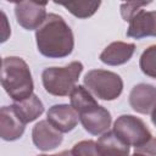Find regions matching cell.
<instances>
[{
  "label": "cell",
  "instance_id": "cell-1",
  "mask_svg": "<svg viewBox=\"0 0 156 156\" xmlns=\"http://www.w3.org/2000/svg\"><path fill=\"white\" fill-rule=\"evenodd\" d=\"M38 51L49 58H61L72 54L74 37L62 16L49 13L44 23L35 30Z\"/></svg>",
  "mask_w": 156,
  "mask_h": 156
},
{
  "label": "cell",
  "instance_id": "cell-2",
  "mask_svg": "<svg viewBox=\"0 0 156 156\" xmlns=\"http://www.w3.org/2000/svg\"><path fill=\"white\" fill-rule=\"evenodd\" d=\"M1 85L16 102L33 94L34 83L27 62L18 56H7L1 62Z\"/></svg>",
  "mask_w": 156,
  "mask_h": 156
},
{
  "label": "cell",
  "instance_id": "cell-3",
  "mask_svg": "<svg viewBox=\"0 0 156 156\" xmlns=\"http://www.w3.org/2000/svg\"><path fill=\"white\" fill-rule=\"evenodd\" d=\"M83 63L73 61L65 67H48L41 73L44 89L54 96H67L77 87Z\"/></svg>",
  "mask_w": 156,
  "mask_h": 156
},
{
  "label": "cell",
  "instance_id": "cell-4",
  "mask_svg": "<svg viewBox=\"0 0 156 156\" xmlns=\"http://www.w3.org/2000/svg\"><path fill=\"white\" fill-rule=\"evenodd\" d=\"M84 87L98 99L105 101H112L117 99L123 90L122 78L111 71L106 69H91L83 79Z\"/></svg>",
  "mask_w": 156,
  "mask_h": 156
},
{
  "label": "cell",
  "instance_id": "cell-5",
  "mask_svg": "<svg viewBox=\"0 0 156 156\" xmlns=\"http://www.w3.org/2000/svg\"><path fill=\"white\" fill-rule=\"evenodd\" d=\"M117 136H119L129 146L139 147L149 141L152 135L143 119L133 115H122L115 123L112 129Z\"/></svg>",
  "mask_w": 156,
  "mask_h": 156
},
{
  "label": "cell",
  "instance_id": "cell-6",
  "mask_svg": "<svg viewBox=\"0 0 156 156\" xmlns=\"http://www.w3.org/2000/svg\"><path fill=\"white\" fill-rule=\"evenodd\" d=\"M17 23L27 30H37L46 20V4L35 1H20L15 4Z\"/></svg>",
  "mask_w": 156,
  "mask_h": 156
},
{
  "label": "cell",
  "instance_id": "cell-7",
  "mask_svg": "<svg viewBox=\"0 0 156 156\" xmlns=\"http://www.w3.org/2000/svg\"><path fill=\"white\" fill-rule=\"evenodd\" d=\"M32 140L37 149L49 151L61 145L63 136L48 119L39 121L32 129Z\"/></svg>",
  "mask_w": 156,
  "mask_h": 156
},
{
  "label": "cell",
  "instance_id": "cell-8",
  "mask_svg": "<svg viewBox=\"0 0 156 156\" xmlns=\"http://www.w3.org/2000/svg\"><path fill=\"white\" fill-rule=\"evenodd\" d=\"M48 121L61 133L73 130L79 121L78 112L67 104H58L51 106L46 112Z\"/></svg>",
  "mask_w": 156,
  "mask_h": 156
},
{
  "label": "cell",
  "instance_id": "cell-9",
  "mask_svg": "<svg viewBox=\"0 0 156 156\" xmlns=\"http://www.w3.org/2000/svg\"><path fill=\"white\" fill-rule=\"evenodd\" d=\"M79 121L83 128L91 135H102L111 126L112 117L107 108L104 106H96L84 113L79 115Z\"/></svg>",
  "mask_w": 156,
  "mask_h": 156
},
{
  "label": "cell",
  "instance_id": "cell-10",
  "mask_svg": "<svg viewBox=\"0 0 156 156\" xmlns=\"http://www.w3.org/2000/svg\"><path fill=\"white\" fill-rule=\"evenodd\" d=\"M129 105L138 113H151L156 107V87L146 83L134 85L129 93Z\"/></svg>",
  "mask_w": 156,
  "mask_h": 156
},
{
  "label": "cell",
  "instance_id": "cell-11",
  "mask_svg": "<svg viewBox=\"0 0 156 156\" xmlns=\"http://www.w3.org/2000/svg\"><path fill=\"white\" fill-rule=\"evenodd\" d=\"M26 129V123L20 118L13 106H2L0 110V136L6 141L20 139Z\"/></svg>",
  "mask_w": 156,
  "mask_h": 156
},
{
  "label": "cell",
  "instance_id": "cell-12",
  "mask_svg": "<svg viewBox=\"0 0 156 156\" xmlns=\"http://www.w3.org/2000/svg\"><path fill=\"white\" fill-rule=\"evenodd\" d=\"M127 35L134 39L156 37V11L141 10L140 12H138L129 21Z\"/></svg>",
  "mask_w": 156,
  "mask_h": 156
},
{
  "label": "cell",
  "instance_id": "cell-13",
  "mask_svg": "<svg viewBox=\"0 0 156 156\" xmlns=\"http://www.w3.org/2000/svg\"><path fill=\"white\" fill-rule=\"evenodd\" d=\"M135 51L133 43L113 41L107 45L100 54V61L108 66H119L128 62Z\"/></svg>",
  "mask_w": 156,
  "mask_h": 156
},
{
  "label": "cell",
  "instance_id": "cell-14",
  "mask_svg": "<svg viewBox=\"0 0 156 156\" xmlns=\"http://www.w3.org/2000/svg\"><path fill=\"white\" fill-rule=\"evenodd\" d=\"M99 156H129L130 147L113 130H107L96 141Z\"/></svg>",
  "mask_w": 156,
  "mask_h": 156
},
{
  "label": "cell",
  "instance_id": "cell-15",
  "mask_svg": "<svg viewBox=\"0 0 156 156\" xmlns=\"http://www.w3.org/2000/svg\"><path fill=\"white\" fill-rule=\"evenodd\" d=\"M15 111L20 116V118L27 124L29 122L35 121L41 113L44 112V105L41 100L35 95L32 94L29 98L22 100V101H16L12 104Z\"/></svg>",
  "mask_w": 156,
  "mask_h": 156
},
{
  "label": "cell",
  "instance_id": "cell-16",
  "mask_svg": "<svg viewBox=\"0 0 156 156\" xmlns=\"http://www.w3.org/2000/svg\"><path fill=\"white\" fill-rule=\"evenodd\" d=\"M69 101L71 106L78 112V115L99 106L94 95L84 85H77L72 90V93L69 94Z\"/></svg>",
  "mask_w": 156,
  "mask_h": 156
},
{
  "label": "cell",
  "instance_id": "cell-17",
  "mask_svg": "<svg viewBox=\"0 0 156 156\" xmlns=\"http://www.w3.org/2000/svg\"><path fill=\"white\" fill-rule=\"evenodd\" d=\"M60 5L67 9L68 12H71L73 16L78 18H88L98 11L101 2L100 1H71V2H63Z\"/></svg>",
  "mask_w": 156,
  "mask_h": 156
},
{
  "label": "cell",
  "instance_id": "cell-18",
  "mask_svg": "<svg viewBox=\"0 0 156 156\" xmlns=\"http://www.w3.org/2000/svg\"><path fill=\"white\" fill-rule=\"evenodd\" d=\"M139 66L144 74L156 79V45H151L143 51Z\"/></svg>",
  "mask_w": 156,
  "mask_h": 156
},
{
  "label": "cell",
  "instance_id": "cell-19",
  "mask_svg": "<svg viewBox=\"0 0 156 156\" xmlns=\"http://www.w3.org/2000/svg\"><path fill=\"white\" fill-rule=\"evenodd\" d=\"M73 156H99L98 144L94 140H82L73 145Z\"/></svg>",
  "mask_w": 156,
  "mask_h": 156
},
{
  "label": "cell",
  "instance_id": "cell-20",
  "mask_svg": "<svg viewBox=\"0 0 156 156\" xmlns=\"http://www.w3.org/2000/svg\"><path fill=\"white\" fill-rule=\"evenodd\" d=\"M151 1H130L123 2L121 5V15L126 22H129L138 12L143 10V7L150 5Z\"/></svg>",
  "mask_w": 156,
  "mask_h": 156
},
{
  "label": "cell",
  "instance_id": "cell-21",
  "mask_svg": "<svg viewBox=\"0 0 156 156\" xmlns=\"http://www.w3.org/2000/svg\"><path fill=\"white\" fill-rule=\"evenodd\" d=\"M132 156H156V139L151 138L144 145L135 147Z\"/></svg>",
  "mask_w": 156,
  "mask_h": 156
},
{
  "label": "cell",
  "instance_id": "cell-22",
  "mask_svg": "<svg viewBox=\"0 0 156 156\" xmlns=\"http://www.w3.org/2000/svg\"><path fill=\"white\" fill-rule=\"evenodd\" d=\"M55 156H73V154H72L71 150H65V151H61V152L56 154Z\"/></svg>",
  "mask_w": 156,
  "mask_h": 156
},
{
  "label": "cell",
  "instance_id": "cell-23",
  "mask_svg": "<svg viewBox=\"0 0 156 156\" xmlns=\"http://www.w3.org/2000/svg\"><path fill=\"white\" fill-rule=\"evenodd\" d=\"M151 122L154 123V126L156 127V107L154 108V111L151 112Z\"/></svg>",
  "mask_w": 156,
  "mask_h": 156
},
{
  "label": "cell",
  "instance_id": "cell-24",
  "mask_svg": "<svg viewBox=\"0 0 156 156\" xmlns=\"http://www.w3.org/2000/svg\"><path fill=\"white\" fill-rule=\"evenodd\" d=\"M38 156H55V155H45V154H43V155H38Z\"/></svg>",
  "mask_w": 156,
  "mask_h": 156
}]
</instances>
